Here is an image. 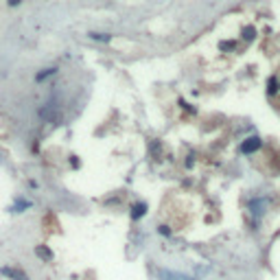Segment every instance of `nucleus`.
<instances>
[{
	"instance_id": "f257e3e1",
	"label": "nucleus",
	"mask_w": 280,
	"mask_h": 280,
	"mask_svg": "<svg viewBox=\"0 0 280 280\" xmlns=\"http://www.w3.org/2000/svg\"><path fill=\"white\" fill-rule=\"evenodd\" d=\"M261 138L259 136H250V138H245L243 142H241V153H245V156H250V153L259 151L261 149Z\"/></svg>"
},
{
	"instance_id": "f03ea898",
	"label": "nucleus",
	"mask_w": 280,
	"mask_h": 280,
	"mask_svg": "<svg viewBox=\"0 0 280 280\" xmlns=\"http://www.w3.org/2000/svg\"><path fill=\"white\" fill-rule=\"evenodd\" d=\"M0 274H2V276H7V278H11V280H29V276H26L24 272L15 270V267H2Z\"/></svg>"
},
{
	"instance_id": "7ed1b4c3",
	"label": "nucleus",
	"mask_w": 280,
	"mask_h": 280,
	"mask_svg": "<svg viewBox=\"0 0 280 280\" xmlns=\"http://www.w3.org/2000/svg\"><path fill=\"white\" fill-rule=\"evenodd\" d=\"M145 212H147V204H145V201H138V204L131 206V219H134V221H138V219L145 217Z\"/></svg>"
},
{
	"instance_id": "20e7f679",
	"label": "nucleus",
	"mask_w": 280,
	"mask_h": 280,
	"mask_svg": "<svg viewBox=\"0 0 280 280\" xmlns=\"http://www.w3.org/2000/svg\"><path fill=\"white\" fill-rule=\"evenodd\" d=\"M265 204H267L265 199H254L250 208H252V212H256V217H261L263 212H265V210H263V208H265Z\"/></svg>"
},
{
	"instance_id": "39448f33",
	"label": "nucleus",
	"mask_w": 280,
	"mask_h": 280,
	"mask_svg": "<svg viewBox=\"0 0 280 280\" xmlns=\"http://www.w3.org/2000/svg\"><path fill=\"white\" fill-rule=\"evenodd\" d=\"M254 37H256L254 26H245V29H243V40H245V42H252Z\"/></svg>"
},
{
	"instance_id": "423d86ee",
	"label": "nucleus",
	"mask_w": 280,
	"mask_h": 280,
	"mask_svg": "<svg viewBox=\"0 0 280 280\" xmlns=\"http://www.w3.org/2000/svg\"><path fill=\"white\" fill-rule=\"evenodd\" d=\"M55 73H57V68H48V70H44V73H37L35 79L37 81H44V79H48V77H53Z\"/></svg>"
},
{
	"instance_id": "0eeeda50",
	"label": "nucleus",
	"mask_w": 280,
	"mask_h": 280,
	"mask_svg": "<svg viewBox=\"0 0 280 280\" xmlns=\"http://www.w3.org/2000/svg\"><path fill=\"white\" fill-rule=\"evenodd\" d=\"M35 254L40 256V259H53V252L48 250V248H37V250H35Z\"/></svg>"
},
{
	"instance_id": "6e6552de",
	"label": "nucleus",
	"mask_w": 280,
	"mask_h": 280,
	"mask_svg": "<svg viewBox=\"0 0 280 280\" xmlns=\"http://www.w3.org/2000/svg\"><path fill=\"white\" fill-rule=\"evenodd\" d=\"M92 40H98V42H109V35L107 33H90Z\"/></svg>"
},
{
	"instance_id": "1a4fd4ad",
	"label": "nucleus",
	"mask_w": 280,
	"mask_h": 280,
	"mask_svg": "<svg viewBox=\"0 0 280 280\" xmlns=\"http://www.w3.org/2000/svg\"><path fill=\"white\" fill-rule=\"evenodd\" d=\"M267 90H270V94H276L278 90V79L274 77V79H270V84H267Z\"/></svg>"
},
{
	"instance_id": "9d476101",
	"label": "nucleus",
	"mask_w": 280,
	"mask_h": 280,
	"mask_svg": "<svg viewBox=\"0 0 280 280\" xmlns=\"http://www.w3.org/2000/svg\"><path fill=\"white\" fill-rule=\"evenodd\" d=\"M29 206H31V204H29V201H18V206H15V208H13V210H15V212H20V210H22V208H29Z\"/></svg>"
},
{
	"instance_id": "9b49d317",
	"label": "nucleus",
	"mask_w": 280,
	"mask_h": 280,
	"mask_svg": "<svg viewBox=\"0 0 280 280\" xmlns=\"http://www.w3.org/2000/svg\"><path fill=\"white\" fill-rule=\"evenodd\" d=\"M160 234H167V237H169V234H171V230H169L167 226H160Z\"/></svg>"
},
{
	"instance_id": "f8f14e48",
	"label": "nucleus",
	"mask_w": 280,
	"mask_h": 280,
	"mask_svg": "<svg viewBox=\"0 0 280 280\" xmlns=\"http://www.w3.org/2000/svg\"><path fill=\"white\" fill-rule=\"evenodd\" d=\"M20 2H22V0H9V4H11V7H18Z\"/></svg>"
}]
</instances>
